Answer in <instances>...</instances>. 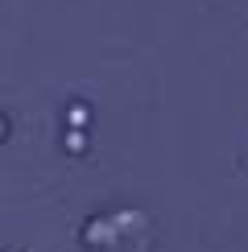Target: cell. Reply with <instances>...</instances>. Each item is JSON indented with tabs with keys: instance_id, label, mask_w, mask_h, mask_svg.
Listing matches in <instances>:
<instances>
[{
	"instance_id": "6da1fadb",
	"label": "cell",
	"mask_w": 248,
	"mask_h": 252,
	"mask_svg": "<svg viewBox=\"0 0 248 252\" xmlns=\"http://www.w3.org/2000/svg\"><path fill=\"white\" fill-rule=\"evenodd\" d=\"M87 252H153V223L141 211H103L83 223Z\"/></svg>"
},
{
	"instance_id": "7a4b0ae2",
	"label": "cell",
	"mask_w": 248,
	"mask_h": 252,
	"mask_svg": "<svg viewBox=\"0 0 248 252\" xmlns=\"http://www.w3.org/2000/svg\"><path fill=\"white\" fill-rule=\"evenodd\" d=\"M4 136H8V120L0 116V145H4Z\"/></svg>"
}]
</instances>
